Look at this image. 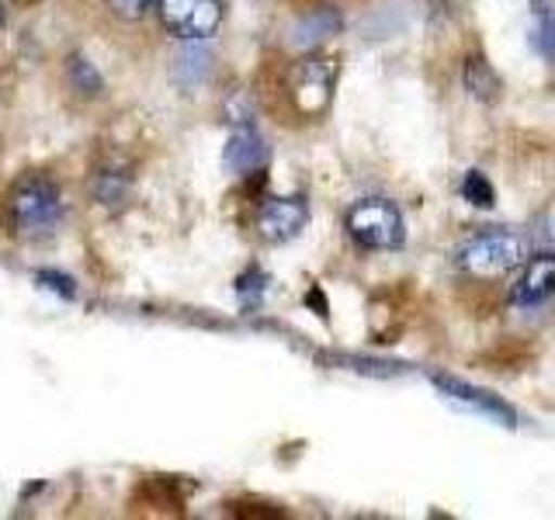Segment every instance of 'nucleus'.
I'll return each mask as SVG.
<instances>
[{
    "mask_svg": "<svg viewBox=\"0 0 555 520\" xmlns=\"http://www.w3.org/2000/svg\"><path fill=\"white\" fill-rule=\"evenodd\" d=\"M340 28H344V17H340L337 8H317V11L302 14L299 22L292 25V46L312 49V46L326 42L330 35H337Z\"/></svg>",
    "mask_w": 555,
    "mask_h": 520,
    "instance_id": "nucleus-10",
    "label": "nucleus"
},
{
    "mask_svg": "<svg viewBox=\"0 0 555 520\" xmlns=\"http://www.w3.org/2000/svg\"><path fill=\"white\" fill-rule=\"evenodd\" d=\"M525 257H528V243L514 230L476 233V236H468L459 247V253H455L459 268L468 271V274H479V277L511 271L517 264H525Z\"/></svg>",
    "mask_w": 555,
    "mask_h": 520,
    "instance_id": "nucleus-3",
    "label": "nucleus"
},
{
    "mask_svg": "<svg viewBox=\"0 0 555 520\" xmlns=\"http://www.w3.org/2000/svg\"><path fill=\"white\" fill-rule=\"evenodd\" d=\"M108 8L121 22H139V17H146L156 8V0H108Z\"/></svg>",
    "mask_w": 555,
    "mask_h": 520,
    "instance_id": "nucleus-14",
    "label": "nucleus"
},
{
    "mask_svg": "<svg viewBox=\"0 0 555 520\" xmlns=\"http://www.w3.org/2000/svg\"><path fill=\"white\" fill-rule=\"evenodd\" d=\"M69 74L77 77V87H80L83 94H98V91H101V80H98V74H94V66H91V63H83L80 56L69 60Z\"/></svg>",
    "mask_w": 555,
    "mask_h": 520,
    "instance_id": "nucleus-15",
    "label": "nucleus"
},
{
    "mask_svg": "<svg viewBox=\"0 0 555 520\" xmlns=\"http://www.w3.org/2000/svg\"><path fill=\"white\" fill-rule=\"evenodd\" d=\"M164 28L181 42H205L222 25V0H156Z\"/></svg>",
    "mask_w": 555,
    "mask_h": 520,
    "instance_id": "nucleus-5",
    "label": "nucleus"
},
{
    "mask_svg": "<svg viewBox=\"0 0 555 520\" xmlns=\"http://www.w3.org/2000/svg\"><path fill=\"white\" fill-rule=\"evenodd\" d=\"M531 46L538 56L555 60V0H531Z\"/></svg>",
    "mask_w": 555,
    "mask_h": 520,
    "instance_id": "nucleus-11",
    "label": "nucleus"
},
{
    "mask_svg": "<svg viewBox=\"0 0 555 520\" xmlns=\"http://www.w3.org/2000/svg\"><path fill=\"white\" fill-rule=\"evenodd\" d=\"M35 277H39V282L49 288V291H56V295H63V299H74V282H69V277L66 274H56V271H39V274H35Z\"/></svg>",
    "mask_w": 555,
    "mask_h": 520,
    "instance_id": "nucleus-16",
    "label": "nucleus"
},
{
    "mask_svg": "<svg viewBox=\"0 0 555 520\" xmlns=\"http://www.w3.org/2000/svg\"><path fill=\"white\" fill-rule=\"evenodd\" d=\"M337 83V63L323 56H306L288 74V101L302 118H320L330 108Z\"/></svg>",
    "mask_w": 555,
    "mask_h": 520,
    "instance_id": "nucleus-4",
    "label": "nucleus"
},
{
    "mask_svg": "<svg viewBox=\"0 0 555 520\" xmlns=\"http://www.w3.org/2000/svg\"><path fill=\"white\" fill-rule=\"evenodd\" d=\"M0 25H4V4H0Z\"/></svg>",
    "mask_w": 555,
    "mask_h": 520,
    "instance_id": "nucleus-17",
    "label": "nucleus"
},
{
    "mask_svg": "<svg viewBox=\"0 0 555 520\" xmlns=\"http://www.w3.org/2000/svg\"><path fill=\"white\" fill-rule=\"evenodd\" d=\"M347 236L361 250H399L406 239V225L389 198H361L347 208Z\"/></svg>",
    "mask_w": 555,
    "mask_h": 520,
    "instance_id": "nucleus-2",
    "label": "nucleus"
},
{
    "mask_svg": "<svg viewBox=\"0 0 555 520\" xmlns=\"http://www.w3.org/2000/svg\"><path fill=\"white\" fill-rule=\"evenodd\" d=\"M222 164L230 173H240V178L268 164V146H264V139H260V132L250 126V121H240V126L230 132V139H225Z\"/></svg>",
    "mask_w": 555,
    "mask_h": 520,
    "instance_id": "nucleus-9",
    "label": "nucleus"
},
{
    "mask_svg": "<svg viewBox=\"0 0 555 520\" xmlns=\"http://www.w3.org/2000/svg\"><path fill=\"white\" fill-rule=\"evenodd\" d=\"M465 87L473 91V98L479 101H496L500 91H503V83L496 77V69L486 63L482 56H473L465 63Z\"/></svg>",
    "mask_w": 555,
    "mask_h": 520,
    "instance_id": "nucleus-12",
    "label": "nucleus"
},
{
    "mask_svg": "<svg viewBox=\"0 0 555 520\" xmlns=\"http://www.w3.org/2000/svg\"><path fill=\"white\" fill-rule=\"evenodd\" d=\"M430 381L444 392V399H451V403L476 410L479 416H490V420H500L503 427H514L517 424L514 410L507 403H500L493 392L476 389V386H468V381H459V378H451V375H430Z\"/></svg>",
    "mask_w": 555,
    "mask_h": 520,
    "instance_id": "nucleus-8",
    "label": "nucleus"
},
{
    "mask_svg": "<svg viewBox=\"0 0 555 520\" xmlns=\"http://www.w3.org/2000/svg\"><path fill=\"white\" fill-rule=\"evenodd\" d=\"M462 198L468 205H476V208H493L496 191H493L490 178H486L482 170H468L465 178H462Z\"/></svg>",
    "mask_w": 555,
    "mask_h": 520,
    "instance_id": "nucleus-13",
    "label": "nucleus"
},
{
    "mask_svg": "<svg viewBox=\"0 0 555 520\" xmlns=\"http://www.w3.org/2000/svg\"><path fill=\"white\" fill-rule=\"evenodd\" d=\"M309 222V205L302 195H285V198H264L257 208V233L268 243H288L295 239Z\"/></svg>",
    "mask_w": 555,
    "mask_h": 520,
    "instance_id": "nucleus-6",
    "label": "nucleus"
},
{
    "mask_svg": "<svg viewBox=\"0 0 555 520\" xmlns=\"http://www.w3.org/2000/svg\"><path fill=\"white\" fill-rule=\"evenodd\" d=\"M552 291H555V253L525 257L520 274L514 277V285H511V302L528 309V306L545 302Z\"/></svg>",
    "mask_w": 555,
    "mask_h": 520,
    "instance_id": "nucleus-7",
    "label": "nucleus"
},
{
    "mask_svg": "<svg viewBox=\"0 0 555 520\" xmlns=\"http://www.w3.org/2000/svg\"><path fill=\"white\" fill-rule=\"evenodd\" d=\"M63 216V202H60V187L49 178L39 173H28L22 178L8 195V222L14 236L22 239H46L52 230L60 225Z\"/></svg>",
    "mask_w": 555,
    "mask_h": 520,
    "instance_id": "nucleus-1",
    "label": "nucleus"
}]
</instances>
